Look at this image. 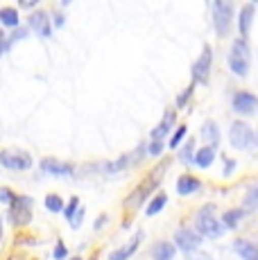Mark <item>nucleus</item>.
Returning a JSON list of instances; mask_svg holds the SVG:
<instances>
[{
	"label": "nucleus",
	"mask_w": 258,
	"mask_h": 260,
	"mask_svg": "<svg viewBox=\"0 0 258 260\" xmlns=\"http://www.w3.org/2000/svg\"><path fill=\"white\" fill-rule=\"evenodd\" d=\"M186 132H188L186 127H179V129H177V132H175V136L170 138V145H168V147H170V149H177V147H179V143L183 141V136H186Z\"/></svg>",
	"instance_id": "obj_26"
},
{
	"label": "nucleus",
	"mask_w": 258,
	"mask_h": 260,
	"mask_svg": "<svg viewBox=\"0 0 258 260\" xmlns=\"http://www.w3.org/2000/svg\"><path fill=\"white\" fill-rule=\"evenodd\" d=\"M211 61H213L211 46H204V50H202V54H200V59L192 63V79H195L197 84H206L208 71H211Z\"/></svg>",
	"instance_id": "obj_9"
},
{
	"label": "nucleus",
	"mask_w": 258,
	"mask_h": 260,
	"mask_svg": "<svg viewBox=\"0 0 258 260\" xmlns=\"http://www.w3.org/2000/svg\"><path fill=\"white\" fill-rule=\"evenodd\" d=\"M229 143L236 149H249L256 143V132L242 120H236L229 129Z\"/></svg>",
	"instance_id": "obj_3"
},
{
	"label": "nucleus",
	"mask_w": 258,
	"mask_h": 260,
	"mask_svg": "<svg viewBox=\"0 0 258 260\" xmlns=\"http://www.w3.org/2000/svg\"><path fill=\"white\" fill-rule=\"evenodd\" d=\"M71 260H82V258H71Z\"/></svg>",
	"instance_id": "obj_40"
},
{
	"label": "nucleus",
	"mask_w": 258,
	"mask_h": 260,
	"mask_svg": "<svg viewBox=\"0 0 258 260\" xmlns=\"http://www.w3.org/2000/svg\"><path fill=\"white\" fill-rule=\"evenodd\" d=\"M79 211V197H71V204L66 206V217H68V222H71V217H75Z\"/></svg>",
	"instance_id": "obj_27"
},
{
	"label": "nucleus",
	"mask_w": 258,
	"mask_h": 260,
	"mask_svg": "<svg viewBox=\"0 0 258 260\" xmlns=\"http://www.w3.org/2000/svg\"><path fill=\"white\" fill-rule=\"evenodd\" d=\"M66 256H68V251H66V247H63V242L59 240L57 247H54V258H57V260H63Z\"/></svg>",
	"instance_id": "obj_31"
},
{
	"label": "nucleus",
	"mask_w": 258,
	"mask_h": 260,
	"mask_svg": "<svg viewBox=\"0 0 258 260\" xmlns=\"http://www.w3.org/2000/svg\"><path fill=\"white\" fill-rule=\"evenodd\" d=\"M190 93H192V86H190V88H186V93H183L181 98H177V104H179V107H183V102H186V100L190 98Z\"/></svg>",
	"instance_id": "obj_35"
},
{
	"label": "nucleus",
	"mask_w": 258,
	"mask_h": 260,
	"mask_svg": "<svg viewBox=\"0 0 258 260\" xmlns=\"http://www.w3.org/2000/svg\"><path fill=\"white\" fill-rule=\"evenodd\" d=\"M0 23L7 27H18V12L14 7H3L0 9Z\"/></svg>",
	"instance_id": "obj_22"
},
{
	"label": "nucleus",
	"mask_w": 258,
	"mask_h": 260,
	"mask_svg": "<svg viewBox=\"0 0 258 260\" xmlns=\"http://www.w3.org/2000/svg\"><path fill=\"white\" fill-rule=\"evenodd\" d=\"M7 48H9V46H7V37H5V32L0 29V54H3Z\"/></svg>",
	"instance_id": "obj_34"
},
{
	"label": "nucleus",
	"mask_w": 258,
	"mask_h": 260,
	"mask_svg": "<svg viewBox=\"0 0 258 260\" xmlns=\"http://www.w3.org/2000/svg\"><path fill=\"white\" fill-rule=\"evenodd\" d=\"M141 238H143V233H136V236L129 240L127 247H122V249H118V251H113L111 256H109V260H129V258L134 256V251L138 249V244H141Z\"/></svg>",
	"instance_id": "obj_15"
},
{
	"label": "nucleus",
	"mask_w": 258,
	"mask_h": 260,
	"mask_svg": "<svg viewBox=\"0 0 258 260\" xmlns=\"http://www.w3.org/2000/svg\"><path fill=\"white\" fill-rule=\"evenodd\" d=\"M213 158H215V149L213 147H202V149H197L195 152V166L197 168H202V170H206V168H211V163H213Z\"/></svg>",
	"instance_id": "obj_19"
},
{
	"label": "nucleus",
	"mask_w": 258,
	"mask_h": 260,
	"mask_svg": "<svg viewBox=\"0 0 258 260\" xmlns=\"http://www.w3.org/2000/svg\"><path fill=\"white\" fill-rule=\"evenodd\" d=\"M179 161L186 163V166L195 161V141H188L186 145H183V149L179 152Z\"/></svg>",
	"instance_id": "obj_24"
},
{
	"label": "nucleus",
	"mask_w": 258,
	"mask_h": 260,
	"mask_svg": "<svg viewBox=\"0 0 258 260\" xmlns=\"http://www.w3.org/2000/svg\"><path fill=\"white\" fill-rule=\"evenodd\" d=\"M14 199H16V194L12 192L9 188H0V202H5V204H12Z\"/></svg>",
	"instance_id": "obj_30"
},
{
	"label": "nucleus",
	"mask_w": 258,
	"mask_h": 260,
	"mask_svg": "<svg viewBox=\"0 0 258 260\" xmlns=\"http://www.w3.org/2000/svg\"><path fill=\"white\" fill-rule=\"evenodd\" d=\"M202 138H204L206 147L215 149L217 145H220V129H217V124L213 122V120H206V122L202 124Z\"/></svg>",
	"instance_id": "obj_13"
},
{
	"label": "nucleus",
	"mask_w": 258,
	"mask_h": 260,
	"mask_svg": "<svg viewBox=\"0 0 258 260\" xmlns=\"http://www.w3.org/2000/svg\"><path fill=\"white\" fill-rule=\"evenodd\" d=\"M163 147H166V145H163V141H152L150 147H147V152H150V156H158V154L163 152Z\"/></svg>",
	"instance_id": "obj_29"
},
{
	"label": "nucleus",
	"mask_w": 258,
	"mask_h": 260,
	"mask_svg": "<svg viewBox=\"0 0 258 260\" xmlns=\"http://www.w3.org/2000/svg\"><path fill=\"white\" fill-rule=\"evenodd\" d=\"M104 222H107V215H100V219L95 222V229H102V226H104Z\"/></svg>",
	"instance_id": "obj_37"
},
{
	"label": "nucleus",
	"mask_w": 258,
	"mask_h": 260,
	"mask_svg": "<svg viewBox=\"0 0 258 260\" xmlns=\"http://www.w3.org/2000/svg\"><path fill=\"white\" fill-rule=\"evenodd\" d=\"M32 219V199L29 197H16L12 202V224L14 226H25Z\"/></svg>",
	"instance_id": "obj_6"
},
{
	"label": "nucleus",
	"mask_w": 258,
	"mask_h": 260,
	"mask_svg": "<svg viewBox=\"0 0 258 260\" xmlns=\"http://www.w3.org/2000/svg\"><path fill=\"white\" fill-rule=\"evenodd\" d=\"M0 236H3V222H0Z\"/></svg>",
	"instance_id": "obj_39"
},
{
	"label": "nucleus",
	"mask_w": 258,
	"mask_h": 260,
	"mask_svg": "<svg viewBox=\"0 0 258 260\" xmlns=\"http://www.w3.org/2000/svg\"><path fill=\"white\" fill-rule=\"evenodd\" d=\"M233 249H236V253L242 260H258V247L256 244H251L249 240L238 238L236 242H233Z\"/></svg>",
	"instance_id": "obj_14"
},
{
	"label": "nucleus",
	"mask_w": 258,
	"mask_h": 260,
	"mask_svg": "<svg viewBox=\"0 0 258 260\" xmlns=\"http://www.w3.org/2000/svg\"><path fill=\"white\" fill-rule=\"evenodd\" d=\"M43 172L52 174V177H73V172H75V168L71 166V163H61V161H52V158H46V161L41 163Z\"/></svg>",
	"instance_id": "obj_11"
},
{
	"label": "nucleus",
	"mask_w": 258,
	"mask_h": 260,
	"mask_svg": "<svg viewBox=\"0 0 258 260\" xmlns=\"http://www.w3.org/2000/svg\"><path fill=\"white\" fill-rule=\"evenodd\" d=\"M202 188V183H200V179H195V177H190V174H183V177H179V181H177V192L179 194H192V192H197V190Z\"/></svg>",
	"instance_id": "obj_17"
},
{
	"label": "nucleus",
	"mask_w": 258,
	"mask_h": 260,
	"mask_svg": "<svg viewBox=\"0 0 258 260\" xmlns=\"http://www.w3.org/2000/svg\"><path fill=\"white\" fill-rule=\"evenodd\" d=\"M231 107H233V111L240 113V116H251V113L258 109V98L254 93L238 91L231 100Z\"/></svg>",
	"instance_id": "obj_7"
},
{
	"label": "nucleus",
	"mask_w": 258,
	"mask_h": 260,
	"mask_svg": "<svg viewBox=\"0 0 258 260\" xmlns=\"http://www.w3.org/2000/svg\"><path fill=\"white\" fill-rule=\"evenodd\" d=\"M82 217H84V211H77V215H75V217H73V226H79V224H82Z\"/></svg>",
	"instance_id": "obj_36"
},
{
	"label": "nucleus",
	"mask_w": 258,
	"mask_h": 260,
	"mask_svg": "<svg viewBox=\"0 0 258 260\" xmlns=\"http://www.w3.org/2000/svg\"><path fill=\"white\" fill-rule=\"evenodd\" d=\"M166 204H168V197H166V194H163V192H161V194H156V197L150 202V206H147V211H145V213L152 217V215L161 213L163 208H166Z\"/></svg>",
	"instance_id": "obj_23"
},
{
	"label": "nucleus",
	"mask_w": 258,
	"mask_h": 260,
	"mask_svg": "<svg viewBox=\"0 0 258 260\" xmlns=\"http://www.w3.org/2000/svg\"><path fill=\"white\" fill-rule=\"evenodd\" d=\"M233 170H236V161H231V158H227V168L222 170V174H224V177H231V174H233Z\"/></svg>",
	"instance_id": "obj_33"
},
{
	"label": "nucleus",
	"mask_w": 258,
	"mask_h": 260,
	"mask_svg": "<svg viewBox=\"0 0 258 260\" xmlns=\"http://www.w3.org/2000/svg\"><path fill=\"white\" fill-rule=\"evenodd\" d=\"M231 21H233V5L231 3H213V25H215L217 37L224 39L231 29Z\"/></svg>",
	"instance_id": "obj_4"
},
{
	"label": "nucleus",
	"mask_w": 258,
	"mask_h": 260,
	"mask_svg": "<svg viewBox=\"0 0 258 260\" xmlns=\"http://www.w3.org/2000/svg\"><path fill=\"white\" fill-rule=\"evenodd\" d=\"M0 163L3 168L7 170H16V172H23V170H29L32 168V156L23 149H16V147H7L0 152Z\"/></svg>",
	"instance_id": "obj_5"
},
{
	"label": "nucleus",
	"mask_w": 258,
	"mask_h": 260,
	"mask_svg": "<svg viewBox=\"0 0 258 260\" xmlns=\"http://www.w3.org/2000/svg\"><path fill=\"white\" fill-rule=\"evenodd\" d=\"M249 66H251L249 41L238 37L236 41L231 43V50H229V68L236 77H247V75H249Z\"/></svg>",
	"instance_id": "obj_1"
},
{
	"label": "nucleus",
	"mask_w": 258,
	"mask_h": 260,
	"mask_svg": "<svg viewBox=\"0 0 258 260\" xmlns=\"http://www.w3.org/2000/svg\"><path fill=\"white\" fill-rule=\"evenodd\" d=\"M29 27L41 39H50V34H52V23L46 12H34L32 16H29Z\"/></svg>",
	"instance_id": "obj_10"
},
{
	"label": "nucleus",
	"mask_w": 258,
	"mask_h": 260,
	"mask_svg": "<svg viewBox=\"0 0 258 260\" xmlns=\"http://www.w3.org/2000/svg\"><path fill=\"white\" fill-rule=\"evenodd\" d=\"M254 14H256V5L249 3V5H242L240 9V16H238V27H240V37L247 39L251 29V23H254Z\"/></svg>",
	"instance_id": "obj_12"
},
{
	"label": "nucleus",
	"mask_w": 258,
	"mask_h": 260,
	"mask_svg": "<svg viewBox=\"0 0 258 260\" xmlns=\"http://www.w3.org/2000/svg\"><path fill=\"white\" fill-rule=\"evenodd\" d=\"M186 260H213V258L202 251H190V253H186Z\"/></svg>",
	"instance_id": "obj_32"
},
{
	"label": "nucleus",
	"mask_w": 258,
	"mask_h": 260,
	"mask_svg": "<svg viewBox=\"0 0 258 260\" xmlns=\"http://www.w3.org/2000/svg\"><path fill=\"white\" fill-rule=\"evenodd\" d=\"M54 25H59V27L63 25V16H61V14H57V16H54Z\"/></svg>",
	"instance_id": "obj_38"
},
{
	"label": "nucleus",
	"mask_w": 258,
	"mask_h": 260,
	"mask_svg": "<svg viewBox=\"0 0 258 260\" xmlns=\"http://www.w3.org/2000/svg\"><path fill=\"white\" fill-rule=\"evenodd\" d=\"M245 213H251V211H258V181L251 183L247 188V194H245Z\"/></svg>",
	"instance_id": "obj_21"
},
{
	"label": "nucleus",
	"mask_w": 258,
	"mask_h": 260,
	"mask_svg": "<svg viewBox=\"0 0 258 260\" xmlns=\"http://www.w3.org/2000/svg\"><path fill=\"white\" fill-rule=\"evenodd\" d=\"M242 217H245V211H242V208H231V211H227L222 215V224H224V229H238V224L242 222Z\"/></svg>",
	"instance_id": "obj_20"
},
{
	"label": "nucleus",
	"mask_w": 258,
	"mask_h": 260,
	"mask_svg": "<svg viewBox=\"0 0 258 260\" xmlns=\"http://www.w3.org/2000/svg\"><path fill=\"white\" fill-rule=\"evenodd\" d=\"M175 244L168 242V240H161V242H156L154 247H152V258L154 260H172L175 258Z\"/></svg>",
	"instance_id": "obj_16"
},
{
	"label": "nucleus",
	"mask_w": 258,
	"mask_h": 260,
	"mask_svg": "<svg viewBox=\"0 0 258 260\" xmlns=\"http://www.w3.org/2000/svg\"><path fill=\"white\" fill-rule=\"evenodd\" d=\"M172 124H175V111H168L166 116H163L161 120V124L152 132V141H163V138L170 134V129H172Z\"/></svg>",
	"instance_id": "obj_18"
},
{
	"label": "nucleus",
	"mask_w": 258,
	"mask_h": 260,
	"mask_svg": "<svg viewBox=\"0 0 258 260\" xmlns=\"http://www.w3.org/2000/svg\"><path fill=\"white\" fill-rule=\"evenodd\" d=\"M202 238L197 231H190V229H179L175 233V247H179L183 253H190V251H197L202 244Z\"/></svg>",
	"instance_id": "obj_8"
},
{
	"label": "nucleus",
	"mask_w": 258,
	"mask_h": 260,
	"mask_svg": "<svg viewBox=\"0 0 258 260\" xmlns=\"http://www.w3.org/2000/svg\"><path fill=\"white\" fill-rule=\"evenodd\" d=\"M25 37H27V29H25V27H16L12 37L7 39V46H12L14 41H21V39H25Z\"/></svg>",
	"instance_id": "obj_28"
},
{
	"label": "nucleus",
	"mask_w": 258,
	"mask_h": 260,
	"mask_svg": "<svg viewBox=\"0 0 258 260\" xmlns=\"http://www.w3.org/2000/svg\"><path fill=\"white\" fill-rule=\"evenodd\" d=\"M46 208L50 213H59L63 208V202H61V197L59 194H48L46 197Z\"/></svg>",
	"instance_id": "obj_25"
},
{
	"label": "nucleus",
	"mask_w": 258,
	"mask_h": 260,
	"mask_svg": "<svg viewBox=\"0 0 258 260\" xmlns=\"http://www.w3.org/2000/svg\"><path fill=\"white\" fill-rule=\"evenodd\" d=\"M256 143H258V134H256Z\"/></svg>",
	"instance_id": "obj_41"
},
{
	"label": "nucleus",
	"mask_w": 258,
	"mask_h": 260,
	"mask_svg": "<svg viewBox=\"0 0 258 260\" xmlns=\"http://www.w3.org/2000/svg\"><path fill=\"white\" fill-rule=\"evenodd\" d=\"M215 206L213 204H208V206H202L200 213H197L195 217V226H197V233H200L202 238H211V240H217L224 233V224H222V219H217L215 215Z\"/></svg>",
	"instance_id": "obj_2"
}]
</instances>
